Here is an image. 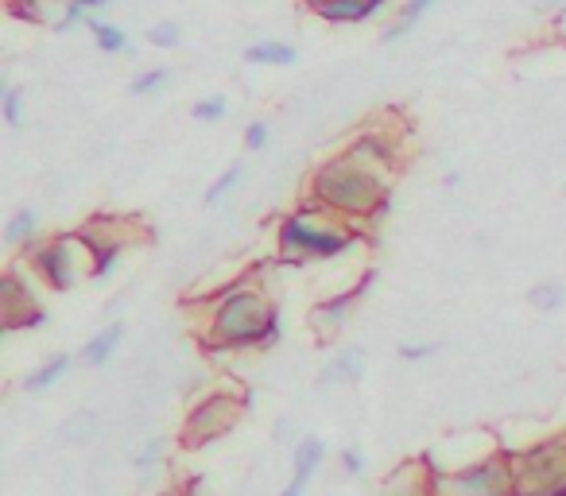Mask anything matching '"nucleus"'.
I'll return each instance as SVG.
<instances>
[{"label": "nucleus", "instance_id": "1", "mask_svg": "<svg viewBox=\"0 0 566 496\" xmlns=\"http://www.w3.org/2000/svg\"><path fill=\"white\" fill-rule=\"evenodd\" d=\"M198 315H202L198 341L210 357H233L249 353V349L264 353L275 341H283V315L260 287L256 272H244V276L206 292Z\"/></svg>", "mask_w": 566, "mask_h": 496}, {"label": "nucleus", "instance_id": "2", "mask_svg": "<svg viewBox=\"0 0 566 496\" xmlns=\"http://www.w3.org/2000/svg\"><path fill=\"white\" fill-rule=\"evenodd\" d=\"M392 182H396V175L361 163V159H354L349 151H338V156H326L323 163L311 171L307 198L315 205H323V210L354 221L361 233H369V229L380 225V221L388 218V210H392Z\"/></svg>", "mask_w": 566, "mask_h": 496}, {"label": "nucleus", "instance_id": "3", "mask_svg": "<svg viewBox=\"0 0 566 496\" xmlns=\"http://www.w3.org/2000/svg\"><path fill=\"white\" fill-rule=\"evenodd\" d=\"M365 241V233L354 221L338 218V213L323 210L307 198L295 205L292 213H283L275 225V261L287 268H303V264H331L354 253Z\"/></svg>", "mask_w": 566, "mask_h": 496}, {"label": "nucleus", "instance_id": "4", "mask_svg": "<svg viewBox=\"0 0 566 496\" xmlns=\"http://www.w3.org/2000/svg\"><path fill=\"white\" fill-rule=\"evenodd\" d=\"M24 261L51 295H71L74 287H82V279H90V249L78 229L35 241L32 249H24Z\"/></svg>", "mask_w": 566, "mask_h": 496}, {"label": "nucleus", "instance_id": "5", "mask_svg": "<svg viewBox=\"0 0 566 496\" xmlns=\"http://www.w3.org/2000/svg\"><path fill=\"white\" fill-rule=\"evenodd\" d=\"M252 408V395H233L226 388H213V392L198 395L195 403L182 415L179 442L187 450H206L210 442L226 439L237 423H241V411Z\"/></svg>", "mask_w": 566, "mask_h": 496}, {"label": "nucleus", "instance_id": "6", "mask_svg": "<svg viewBox=\"0 0 566 496\" xmlns=\"http://www.w3.org/2000/svg\"><path fill=\"white\" fill-rule=\"evenodd\" d=\"M512 469L524 496H566V434L512 450Z\"/></svg>", "mask_w": 566, "mask_h": 496}, {"label": "nucleus", "instance_id": "7", "mask_svg": "<svg viewBox=\"0 0 566 496\" xmlns=\"http://www.w3.org/2000/svg\"><path fill=\"white\" fill-rule=\"evenodd\" d=\"M512 450H489L478 462H465L450 473H439V496H516Z\"/></svg>", "mask_w": 566, "mask_h": 496}, {"label": "nucleus", "instance_id": "8", "mask_svg": "<svg viewBox=\"0 0 566 496\" xmlns=\"http://www.w3.org/2000/svg\"><path fill=\"white\" fill-rule=\"evenodd\" d=\"M48 287L35 279L28 261L12 264L0 276V334H20V330H40L48 326V303H43Z\"/></svg>", "mask_w": 566, "mask_h": 496}, {"label": "nucleus", "instance_id": "9", "mask_svg": "<svg viewBox=\"0 0 566 496\" xmlns=\"http://www.w3.org/2000/svg\"><path fill=\"white\" fill-rule=\"evenodd\" d=\"M82 241L90 249V279H109L120 268L128 253V236H125V221L120 218H94L86 225H78Z\"/></svg>", "mask_w": 566, "mask_h": 496}, {"label": "nucleus", "instance_id": "10", "mask_svg": "<svg viewBox=\"0 0 566 496\" xmlns=\"http://www.w3.org/2000/svg\"><path fill=\"white\" fill-rule=\"evenodd\" d=\"M342 151H349L354 159H361V163H369V167H380V171H388V175H396L403 163L400 136L385 133V128H361Z\"/></svg>", "mask_w": 566, "mask_h": 496}, {"label": "nucleus", "instance_id": "11", "mask_svg": "<svg viewBox=\"0 0 566 496\" xmlns=\"http://www.w3.org/2000/svg\"><path fill=\"white\" fill-rule=\"evenodd\" d=\"M311 17H318L323 24H365V20L380 17L396 4V0H303Z\"/></svg>", "mask_w": 566, "mask_h": 496}, {"label": "nucleus", "instance_id": "12", "mask_svg": "<svg viewBox=\"0 0 566 496\" xmlns=\"http://www.w3.org/2000/svg\"><path fill=\"white\" fill-rule=\"evenodd\" d=\"M380 496H439V469L423 462H400L385 481H380Z\"/></svg>", "mask_w": 566, "mask_h": 496}, {"label": "nucleus", "instance_id": "13", "mask_svg": "<svg viewBox=\"0 0 566 496\" xmlns=\"http://www.w3.org/2000/svg\"><path fill=\"white\" fill-rule=\"evenodd\" d=\"M323 457H326V442L318 439V434H303L292 450V481H287V488H283L280 496H307Z\"/></svg>", "mask_w": 566, "mask_h": 496}, {"label": "nucleus", "instance_id": "14", "mask_svg": "<svg viewBox=\"0 0 566 496\" xmlns=\"http://www.w3.org/2000/svg\"><path fill=\"white\" fill-rule=\"evenodd\" d=\"M369 279L373 276H365L357 287H349V292L334 295V299H326L323 307L315 310V330H318V338H334V334H342V326H349V318H354V310H357V303H361V295H365V287H369Z\"/></svg>", "mask_w": 566, "mask_h": 496}, {"label": "nucleus", "instance_id": "15", "mask_svg": "<svg viewBox=\"0 0 566 496\" xmlns=\"http://www.w3.org/2000/svg\"><path fill=\"white\" fill-rule=\"evenodd\" d=\"M365 377V349L361 346H342L331 361L318 372V388H346Z\"/></svg>", "mask_w": 566, "mask_h": 496}, {"label": "nucleus", "instance_id": "16", "mask_svg": "<svg viewBox=\"0 0 566 496\" xmlns=\"http://www.w3.org/2000/svg\"><path fill=\"white\" fill-rule=\"evenodd\" d=\"M120 341H125V323H109L102 326V330L94 334V338L82 346V361L94 365V369H102V365L113 361V353L120 349Z\"/></svg>", "mask_w": 566, "mask_h": 496}, {"label": "nucleus", "instance_id": "17", "mask_svg": "<svg viewBox=\"0 0 566 496\" xmlns=\"http://www.w3.org/2000/svg\"><path fill=\"white\" fill-rule=\"evenodd\" d=\"M244 63L252 66H295L300 63V51L283 40H260L244 48Z\"/></svg>", "mask_w": 566, "mask_h": 496}, {"label": "nucleus", "instance_id": "18", "mask_svg": "<svg viewBox=\"0 0 566 496\" xmlns=\"http://www.w3.org/2000/svg\"><path fill=\"white\" fill-rule=\"evenodd\" d=\"M439 0H403L400 4V12H396V24H388L385 28V35H380V43H400L403 35L411 32V28L419 24V20L427 17V12L434 9Z\"/></svg>", "mask_w": 566, "mask_h": 496}, {"label": "nucleus", "instance_id": "19", "mask_svg": "<svg viewBox=\"0 0 566 496\" xmlns=\"http://www.w3.org/2000/svg\"><path fill=\"white\" fill-rule=\"evenodd\" d=\"M71 365H74V357L71 353H51L48 361L40 365V369H32L24 377V388L28 392H48V388H55L59 380L71 372Z\"/></svg>", "mask_w": 566, "mask_h": 496}, {"label": "nucleus", "instance_id": "20", "mask_svg": "<svg viewBox=\"0 0 566 496\" xmlns=\"http://www.w3.org/2000/svg\"><path fill=\"white\" fill-rule=\"evenodd\" d=\"M86 28H90V35H94V48L102 51V55H128V51H133V40H128L125 28L109 24V20H102V17H94Z\"/></svg>", "mask_w": 566, "mask_h": 496}, {"label": "nucleus", "instance_id": "21", "mask_svg": "<svg viewBox=\"0 0 566 496\" xmlns=\"http://www.w3.org/2000/svg\"><path fill=\"white\" fill-rule=\"evenodd\" d=\"M40 241V213L35 210H17L4 225V244L9 249H32Z\"/></svg>", "mask_w": 566, "mask_h": 496}, {"label": "nucleus", "instance_id": "22", "mask_svg": "<svg viewBox=\"0 0 566 496\" xmlns=\"http://www.w3.org/2000/svg\"><path fill=\"white\" fill-rule=\"evenodd\" d=\"M527 307L539 315H558L566 307V287L558 279H539L535 287H527Z\"/></svg>", "mask_w": 566, "mask_h": 496}, {"label": "nucleus", "instance_id": "23", "mask_svg": "<svg viewBox=\"0 0 566 496\" xmlns=\"http://www.w3.org/2000/svg\"><path fill=\"white\" fill-rule=\"evenodd\" d=\"M113 0H66L63 17H59V32H71L78 24H90L94 17H102Z\"/></svg>", "mask_w": 566, "mask_h": 496}, {"label": "nucleus", "instance_id": "24", "mask_svg": "<svg viewBox=\"0 0 566 496\" xmlns=\"http://www.w3.org/2000/svg\"><path fill=\"white\" fill-rule=\"evenodd\" d=\"M0 117L9 128H24V117H28V97L20 86H0Z\"/></svg>", "mask_w": 566, "mask_h": 496}, {"label": "nucleus", "instance_id": "25", "mask_svg": "<svg viewBox=\"0 0 566 496\" xmlns=\"http://www.w3.org/2000/svg\"><path fill=\"white\" fill-rule=\"evenodd\" d=\"M241 179H244V163H229L226 171L218 175V179L206 187V194H202V202L206 205H218V202H226L229 194H233L237 187H241Z\"/></svg>", "mask_w": 566, "mask_h": 496}, {"label": "nucleus", "instance_id": "26", "mask_svg": "<svg viewBox=\"0 0 566 496\" xmlns=\"http://www.w3.org/2000/svg\"><path fill=\"white\" fill-rule=\"evenodd\" d=\"M167 82H171V66H148V71H140L133 82H128V94H133V97L159 94Z\"/></svg>", "mask_w": 566, "mask_h": 496}, {"label": "nucleus", "instance_id": "27", "mask_svg": "<svg viewBox=\"0 0 566 496\" xmlns=\"http://www.w3.org/2000/svg\"><path fill=\"white\" fill-rule=\"evenodd\" d=\"M226 113H229V97L226 94H206V97H198V102L190 105V117H195L198 125H218Z\"/></svg>", "mask_w": 566, "mask_h": 496}, {"label": "nucleus", "instance_id": "28", "mask_svg": "<svg viewBox=\"0 0 566 496\" xmlns=\"http://www.w3.org/2000/svg\"><path fill=\"white\" fill-rule=\"evenodd\" d=\"M148 43L156 51H175L182 43V28L175 24V20H156V24L148 28Z\"/></svg>", "mask_w": 566, "mask_h": 496}, {"label": "nucleus", "instance_id": "29", "mask_svg": "<svg viewBox=\"0 0 566 496\" xmlns=\"http://www.w3.org/2000/svg\"><path fill=\"white\" fill-rule=\"evenodd\" d=\"M9 17L24 24H43V0H9Z\"/></svg>", "mask_w": 566, "mask_h": 496}, {"label": "nucleus", "instance_id": "30", "mask_svg": "<svg viewBox=\"0 0 566 496\" xmlns=\"http://www.w3.org/2000/svg\"><path fill=\"white\" fill-rule=\"evenodd\" d=\"M400 361H427V357L439 353V341H400Z\"/></svg>", "mask_w": 566, "mask_h": 496}, {"label": "nucleus", "instance_id": "31", "mask_svg": "<svg viewBox=\"0 0 566 496\" xmlns=\"http://www.w3.org/2000/svg\"><path fill=\"white\" fill-rule=\"evenodd\" d=\"M338 462H342V473H346V477H361L365 473V450L361 446H342V454H338Z\"/></svg>", "mask_w": 566, "mask_h": 496}, {"label": "nucleus", "instance_id": "32", "mask_svg": "<svg viewBox=\"0 0 566 496\" xmlns=\"http://www.w3.org/2000/svg\"><path fill=\"white\" fill-rule=\"evenodd\" d=\"M268 144H272V128H268L264 120H252V125L244 128V151H264Z\"/></svg>", "mask_w": 566, "mask_h": 496}, {"label": "nucleus", "instance_id": "33", "mask_svg": "<svg viewBox=\"0 0 566 496\" xmlns=\"http://www.w3.org/2000/svg\"><path fill=\"white\" fill-rule=\"evenodd\" d=\"M159 457H164V446H159V442L151 439L148 446L140 450V457H136V469H140V477H148V473H151V465H156Z\"/></svg>", "mask_w": 566, "mask_h": 496}, {"label": "nucleus", "instance_id": "34", "mask_svg": "<svg viewBox=\"0 0 566 496\" xmlns=\"http://www.w3.org/2000/svg\"><path fill=\"white\" fill-rule=\"evenodd\" d=\"M539 9H543V12H563V9H566V0H539Z\"/></svg>", "mask_w": 566, "mask_h": 496}, {"label": "nucleus", "instance_id": "35", "mask_svg": "<svg viewBox=\"0 0 566 496\" xmlns=\"http://www.w3.org/2000/svg\"><path fill=\"white\" fill-rule=\"evenodd\" d=\"M516 496H524V493H516Z\"/></svg>", "mask_w": 566, "mask_h": 496}]
</instances>
